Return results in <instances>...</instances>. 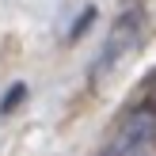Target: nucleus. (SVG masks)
Returning <instances> with one entry per match:
<instances>
[{
  "label": "nucleus",
  "mask_w": 156,
  "mask_h": 156,
  "mask_svg": "<svg viewBox=\"0 0 156 156\" xmlns=\"http://www.w3.org/2000/svg\"><path fill=\"white\" fill-rule=\"evenodd\" d=\"M99 156H156V99L129 107L111 129Z\"/></svg>",
  "instance_id": "1"
},
{
  "label": "nucleus",
  "mask_w": 156,
  "mask_h": 156,
  "mask_svg": "<svg viewBox=\"0 0 156 156\" xmlns=\"http://www.w3.org/2000/svg\"><path fill=\"white\" fill-rule=\"evenodd\" d=\"M137 46H141V12H126V15H118V23L111 27V34L103 42V53L95 61V80L107 76V73H114Z\"/></svg>",
  "instance_id": "2"
}]
</instances>
